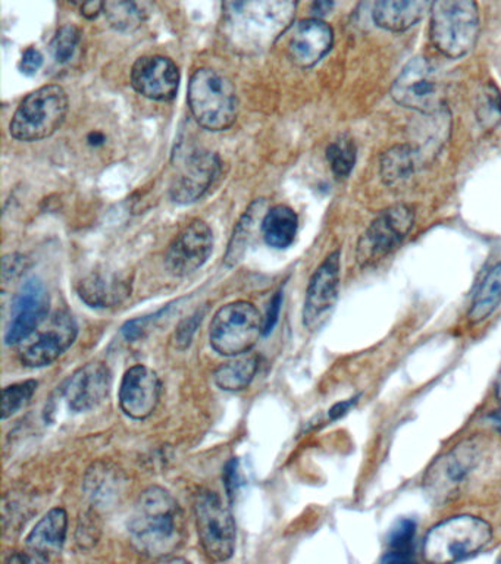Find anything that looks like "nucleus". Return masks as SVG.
<instances>
[{"instance_id": "34", "label": "nucleus", "mask_w": 501, "mask_h": 564, "mask_svg": "<svg viewBox=\"0 0 501 564\" xmlns=\"http://www.w3.org/2000/svg\"><path fill=\"white\" fill-rule=\"evenodd\" d=\"M39 382L34 379L29 381L12 383V386L3 388L2 397V419L14 416L21 409L25 408L32 401L34 392H36Z\"/></svg>"}, {"instance_id": "5", "label": "nucleus", "mask_w": 501, "mask_h": 564, "mask_svg": "<svg viewBox=\"0 0 501 564\" xmlns=\"http://www.w3.org/2000/svg\"><path fill=\"white\" fill-rule=\"evenodd\" d=\"M298 0H224L232 31L252 43L272 42L292 24Z\"/></svg>"}, {"instance_id": "47", "label": "nucleus", "mask_w": 501, "mask_h": 564, "mask_svg": "<svg viewBox=\"0 0 501 564\" xmlns=\"http://www.w3.org/2000/svg\"><path fill=\"white\" fill-rule=\"evenodd\" d=\"M495 395H497V399H499L501 401V372L499 375V378H497V382H495Z\"/></svg>"}, {"instance_id": "1", "label": "nucleus", "mask_w": 501, "mask_h": 564, "mask_svg": "<svg viewBox=\"0 0 501 564\" xmlns=\"http://www.w3.org/2000/svg\"><path fill=\"white\" fill-rule=\"evenodd\" d=\"M131 542L140 554L166 558L184 541V514L173 494L162 487L140 492L129 520Z\"/></svg>"}, {"instance_id": "15", "label": "nucleus", "mask_w": 501, "mask_h": 564, "mask_svg": "<svg viewBox=\"0 0 501 564\" xmlns=\"http://www.w3.org/2000/svg\"><path fill=\"white\" fill-rule=\"evenodd\" d=\"M340 250L333 251L311 278L303 307V325L307 329L318 328L324 316L337 302L340 290Z\"/></svg>"}, {"instance_id": "46", "label": "nucleus", "mask_w": 501, "mask_h": 564, "mask_svg": "<svg viewBox=\"0 0 501 564\" xmlns=\"http://www.w3.org/2000/svg\"><path fill=\"white\" fill-rule=\"evenodd\" d=\"M488 421L495 427L497 431L501 432V405L495 409L494 412L488 414Z\"/></svg>"}, {"instance_id": "38", "label": "nucleus", "mask_w": 501, "mask_h": 564, "mask_svg": "<svg viewBox=\"0 0 501 564\" xmlns=\"http://www.w3.org/2000/svg\"><path fill=\"white\" fill-rule=\"evenodd\" d=\"M168 308L170 307L162 308V311L156 312L155 315L138 317V319L126 322L121 328L122 335H124L129 341H135V339L142 338L143 335L148 333L149 326L160 319V316L164 315Z\"/></svg>"}, {"instance_id": "17", "label": "nucleus", "mask_w": 501, "mask_h": 564, "mask_svg": "<svg viewBox=\"0 0 501 564\" xmlns=\"http://www.w3.org/2000/svg\"><path fill=\"white\" fill-rule=\"evenodd\" d=\"M112 373L102 361H90L73 373L64 387V399L76 413L89 412L108 399Z\"/></svg>"}, {"instance_id": "14", "label": "nucleus", "mask_w": 501, "mask_h": 564, "mask_svg": "<svg viewBox=\"0 0 501 564\" xmlns=\"http://www.w3.org/2000/svg\"><path fill=\"white\" fill-rule=\"evenodd\" d=\"M214 250V232L204 220L188 224L166 251V268L174 276H187L208 262Z\"/></svg>"}, {"instance_id": "22", "label": "nucleus", "mask_w": 501, "mask_h": 564, "mask_svg": "<svg viewBox=\"0 0 501 564\" xmlns=\"http://www.w3.org/2000/svg\"><path fill=\"white\" fill-rule=\"evenodd\" d=\"M68 514L63 507L47 511L25 538V549L42 563L61 554L67 540Z\"/></svg>"}, {"instance_id": "39", "label": "nucleus", "mask_w": 501, "mask_h": 564, "mask_svg": "<svg viewBox=\"0 0 501 564\" xmlns=\"http://www.w3.org/2000/svg\"><path fill=\"white\" fill-rule=\"evenodd\" d=\"M224 482H226L227 496L230 500H235V496L239 492L241 485L239 460L231 458L227 463L226 471H224Z\"/></svg>"}, {"instance_id": "40", "label": "nucleus", "mask_w": 501, "mask_h": 564, "mask_svg": "<svg viewBox=\"0 0 501 564\" xmlns=\"http://www.w3.org/2000/svg\"><path fill=\"white\" fill-rule=\"evenodd\" d=\"M43 65V55L36 47H29L21 57L20 69L25 75L37 74Z\"/></svg>"}, {"instance_id": "31", "label": "nucleus", "mask_w": 501, "mask_h": 564, "mask_svg": "<svg viewBox=\"0 0 501 564\" xmlns=\"http://www.w3.org/2000/svg\"><path fill=\"white\" fill-rule=\"evenodd\" d=\"M416 522L412 519L400 520L389 538V553L382 557L384 563H409L413 560Z\"/></svg>"}, {"instance_id": "23", "label": "nucleus", "mask_w": 501, "mask_h": 564, "mask_svg": "<svg viewBox=\"0 0 501 564\" xmlns=\"http://www.w3.org/2000/svg\"><path fill=\"white\" fill-rule=\"evenodd\" d=\"M435 0H375L373 21L382 30L403 33L424 20Z\"/></svg>"}, {"instance_id": "35", "label": "nucleus", "mask_w": 501, "mask_h": 564, "mask_svg": "<svg viewBox=\"0 0 501 564\" xmlns=\"http://www.w3.org/2000/svg\"><path fill=\"white\" fill-rule=\"evenodd\" d=\"M78 42H80V31H78L77 26L65 25L63 29H59L51 44L52 55H54L55 61L59 62V64H65V62L72 59Z\"/></svg>"}, {"instance_id": "12", "label": "nucleus", "mask_w": 501, "mask_h": 564, "mask_svg": "<svg viewBox=\"0 0 501 564\" xmlns=\"http://www.w3.org/2000/svg\"><path fill=\"white\" fill-rule=\"evenodd\" d=\"M478 458L477 441L468 440L435 460L424 479L428 496L438 502L450 500L455 494L459 492L461 485L477 466Z\"/></svg>"}, {"instance_id": "8", "label": "nucleus", "mask_w": 501, "mask_h": 564, "mask_svg": "<svg viewBox=\"0 0 501 564\" xmlns=\"http://www.w3.org/2000/svg\"><path fill=\"white\" fill-rule=\"evenodd\" d=\"M196 528L205 554L213 562H228L235 555L236 520L222 498L210 489H200L193 502Z\"/></svg>"}, {"instance_id": "10", "label": "nucleus", "mask_w": 501, "mask_h": 564, "mask_svg": "<svg viewBox=\"0 0 501 564\" xmlns=\"http://www.w3.org/2000/svg\"><path fill=\"white\" fill-rule=\"evenodd\" d=\"M413 224L415 212L411 206L399 203L386 207L360 237L356 249V260L360 267H371L397 249L412 231Z\"/></svg>"}, {"instance_id": "21", "label": "nucleus", "mask_w": 501, "mask_h": 564, "mask_svg": "<svg viewBox=\"0 0 501 564\" xmlns=\"http://www.w3.org/2000/svg\"><path fill=\"white\" fill-rule=\"evenodd\" d=\"M77 293L87 306L111 308L131 295V280L122 272H91L78 282Z\"/></svg>"}, {"instance_id": "36", "label": "nucleus", "mask_w": 501, "mask_h": 564, "mask_svg": "<svg viewBox=\"0 0 501 564\" xmlns=\"http://www.w3.org/2000/svg\"><path fill=\"white\" fill-rule=\"evenodd\" d=\"M100 533H102V523L99 514L95 510H87L78 519L77 544L81 549H94L98 544Z\"/></svg>"}, {"instance_id": "24", "label": "nucleus", "mask_w": 501, "mask_h": 564, "mask_svg": "<svg viewBox=\"0 0 501 564\" xmlns=\"http://www.w3.org/2000/svg\"><path fill=\"white\" fill-rule=\"evenodd\" d=\"M155 0H104L109 24L122 33L138 30L151 18Z\"/></svg>"}, {"instance_id": "27", "label": "nucleus", "mask_w": 501, "mask_h": 564, "mask_svg": "<svg viewBox=\"0 0 501 564\" xmlns=\"http://www.w3.org/2000/svg\"><path fill=\"white\" fill-rule=\"evenodd\" d=\"M263 209H265V202L257 200L241 216L239 224L236 225L235 232H232L230 245H228L227 267H236L243 259L254 231H257L259 224H262L263 216L266 214Z\"/></svg>"}, {"instance_id": "18", "label": "nucleus", "mask_w": 501, "mask_h": 564, "mask_svg": "<svg viewBox=\"0 0 501 564\" xmlns=\"http://www.w3.org/2000/svg\"><path fill=\"white\" fill-rule=\"evenodd\" d=\"M219 167L221 163L218 154L208 150H195L179 166V172L171 185V197L182 205L199 200L214 184Z\"/></svg>"}, {"instance_id": "2", "label": "nucleus", "mask_w": 501, "mask_h": 564, "mask_svg": "<svg viewBox=\"0 0 501 564\" xmlns=\"http://www.w3.org/2000/svg\"><path fill=\"white\" fill-rule=\"evenodd\" d=\"M491 538L492 529L487 520L459 514L443 520L426 532L422 554L429 563H456L478 554Z\"/></svg>"}, {"instance_id": "33", "label": "nucleus", "mask_w": 501, "mask_h": 564, "mask_svg": "<svg viewBox=\"0 0 501 564\" xmlns=\"http://www.w3.org/2000/svg\"><path fill=\"white\" fill-rule=\"evenodd\" d=\"M356 158H358V153H356L355 141L347 135L340 137L328 145L327 159L329 166L338 178H346L350 175L355 167Z\"/></svg>"}, {"instance_id": "26", "label": "nucleus", "mask_w": 501, "mask_h": 564, "mask_svg": "<svg viewBox=\"0 0 501 564\" xmlns=\"http://www.w3.org/2000/svg\"><path fill=\"white\" fill-rule=\"evenodd\" d=\"M417 165V152L411 144H397L381 159V178L390 187H399L412 178Z\"/></svg>"}, {"instance_id": "20", "label": "nucleus", "mask_w": 501, "mask_h": 564, "mask_svg": "<svg viewBox=\"0 0 501 564\" xmlns=\"http://www.w3.org/2000/svg\"><path fill=\"white\" fill-rule=\"evenodd\" d=\"M334 43L331 26L320 18L303 20L294 26L288 43V56L298 68L307 69L318 64Z\"/></svg>"}, {"instance_id": "16", "label": "nucleus", "mask_w": 501, "mask_h": 564, "mask_svg": "<svg viewBox=\"0 0 501 564\" xmlns=\"http://www.w3.org/2000/svg\"><path fill=\"white\" fill-rule=\"evenodd\" d=\"M161 379L146 365H135L122 377L120 405L122 412L134 421L152 416L161 400Z\"/></svg>"}, {"instance_id": "45", "label": "nucleus", "mask_w": 501, "mask_h": 564, "mask_svg": "<svg viewBox=\"0 0 501 564\" xmlns=\"http://www.w3.org/2000/svg\"><path fill=\"white\" fill-rule=\"evenodd\" d=\"M7 563H42L41 560L36 557V555L30 553H15L14 555H11L10 558L6 560Z\"/></svg>"}, {"instance_id": "4", "label": "nucleus", "mask_w": 501, "mask_h": 564, "mask_svg": "<svg viewBox=\"0 0 501 564\" xmlns=\"http://www.w3.org/2000/svg\"><path fill=\"white\" fill-rule=\"evenodd\" d=\"M188 106L200 127L209 131L228 130L239 115L235 84L218 70H196L188 84Z\"/></svg>"}, {"instance_id": "19", "label": "nucleus", "mask_w": 501, "mask_h": 564, "mask_svg": "<svg viewBox=\"0 0 501 564\" xmlns=\"http://www.w3.org/2000/svg\"><path fill=\"white\" fill-rule=\"evenodd\" d=\"M131 84L148 99L173 100L179 86L178 66L165 56L140 57L131 69Z\"/></svg>"}, {"instance_id": "13", "label": "nucleus", "mask_w": 501, "mask_h": 564, "mask_svg": "<svg viewBox=\"0 0 501 564\" xmlns=\"http://www.w3.org/2000/svg\"><path fill=\"white\" fill-rule=\"evenodd\" d=\"M50 308L51 295L45 284L37 278L25 282L12 303L6 334L7 346H20L47 319Z\"/></svg>"}, {"instance_id": "11", "label": "nucleus", "mask_w": 501, "mask_h": 564, "mask_svg": "<svg viewBox=\"0 0 501 564\" xmlns=\"http://www.w3.org/2000/svg\"><path fill=\"white\" fill-rule=\"evenodd\" d=\"M78 326L68 312H56L20 344L19 357L28 368H45L58 360L76 341Z\"/></svg>"}, {"instance_id": "42", "label": "nucleus", "mask_w": 501, "mask_h": 564, "mask_svg": "<svg viewBox=\"0 0 501 564\" xmlns=\"http://www.w3.org/2000/svg\"><path fill=\"white\" fill-rule=\"evenodd\" d=\"M80 8V12L89 20L99 15V12L104 11V0H69Z\"/></svg>"}, {"instance_id": "29", "label": "nucleus", "mask_w": 501, "mask_h": 564, "mask_svg": "<svg viewBox=\"0 0 501 564\" xmlns=\"http://www.w3.org/2000/svg\"><path fill=\"white\" fill-rule=\"evenodd\" d=\"M501 304V262L497 263L473 295L469 308V321L472 324H481L497 311Z\"/></svg>"}, {"instance_id": "25", "label": "nucleus", "mask_w": 501, "mask_h": 564, "mask_svg": "<svg viewBox=\"0 0 501 564\" xmlns=\"http://www.w3.org/2000/svg\"><path fill=\"white\" fill-rule=\"evenodd\" d=\"M262 236L274 249H287L297 236L298 218L292 207L276 205L263 216Z\"/></svg>"}, {"instance_id": "7", "label": "nucleus", "mask_w": 501, "mask_h": 564, "mask_svg": "<svg viewBox=\"0 0 501 564\" xmlns=\"http://www.w3.org/2000/svg\"><path fill=\"white\" fill-rule=\"evenodd\" d=\"M263 335V317L254 304L237 300L219 308L209 326V341L221 356L244 355Z\"/></svg>"}, {"instance_id": "9", "label": "nucleus", "mask_w": 501, "mask_h": 564, "mask_svg": "<svg viewBox=\"0 0 501 564\" xmlns=\"http://www.w3.org/2000/svg\"><path fill=\"white\" fill-rule=\"evenodd\" d=\"M391 96L402 108L437 113L446 101L442 77L425 57H413L391 87Z\"/></svg>"}, {"instance_id": "6", "label": "nucleus", "mask_w": 501, "mask_h": 564, "mask_svg": "<svg viewBox=\"0 0 501 564\" xmlns=\"http://www.w3.org/2000/svg\"><path fill=\"white\" fill-rule=\"evenodd\" d=\"M68 95L56 84L30 93L12 117L11 135L21 141L45 140L63 126L68 113Z\"/></svg>"}, {"instance_id": "41", "label": "nucleus", "mask_w": 501, "mask_h": 564, "mask_svg": "<svg viewBox=\"0 0 501 564\" xmlns=\"http://www.w3.org/2000/svg\"><path fill=\"white\" fill-rule=\"evenodd\" d=\"M281 306H283V293H276L268 307L266 317H263V335L272 333L279 322Z\"/></svg>"}, {"instance_id": "43", "label": "nucleus", "mask_w": 501, "mask_h": 564, "mask_svg": "<svg viewBox=\"0 0 501 564\" xmlns=\"http://www.w3.org/2000/svg\"><path fill=\"white\" fill-rule=\"evenodd\" d=\"M358 400L359 395H356L353 399L340 401V403L334 404L328 412L329 421H338V419L345 416V414L349 413V410L358 403Z\"/></svg>"}, {"instance_id": "28", "label": "nucleus", "mask_w": 501, "mask_h": 564, "mask_svg": "<svg viewBox=\"0 0 501 564\" xmlns=\"http://www.w3.org/2000/svg\"><path fill=\"white\" fill-rule=\"evenodd\" d=\"M121 471L109 463H96L86 475V492L95 505H109L120 496Z\"/></svg>"}, {"instance_id": "44", "label": "nucleus", "mask_w": 501, "mask_h": 564, "mask_svg": "<svg viewBox=\"0 0 501 564\" xmlns=\"http://www.w3.org/2000/svg\"><path fill=\"white\" fill-rule=\"evenodd\" d=\"M333 9L334 0H314V4H312V12L315 13V18L328 15Z\"/></svg>"}, {"instance_id": "30", "label": "nucleus", "mask_w": 501, "mask_h": 564, "mask_svg": "<svg viewBox=\"0 0 501 564\" xmlns=\"http://www.w3.org/2000/svg\"><path fill=\"white\" fill-rule=\"evenodd\" d=\"M259 368L257 356L240 357L219 366L214 375L215 383L224 391L237 392L246 390L252 383Z\"/></svg>"}, {"instance_id": "3", "label": "nucleus", "mask_w": 501, "mask_h": 564, "mask_svg": "<svg viewBox=\"0 0 501 564\" xmlns=\"http://www.w3.org/2000/svg\"><path fill=\"white\" fill-rule=\"evenodd\" d=\"M429 37L448 59H460L477 46L479 9L475 0H435L431 9Z\"/></svg>"}, {"instance_id": "32", "label": "nucleus", "mask_w": 501, "mask_h": 564, "mask_svg": "<svg viewBox=\"0 0 501 564\" xmlns=\"http://www.w3.org/2000/svg\"><path fill=\"white\" fill-rule=\"evenodd\" d=\"M477 119L487 131L499 126L501 121V91L494 83H487L479 93Z\"/></svg>"}, {"instance_id": "37", "label": "nucleus", "mask_w": 501, "mask_h": 564, "mask_svg": "<svg viewBox=\"0 0 501 564\" xmlns=\"http://www.w3.org/2000/svg\"><path fill=\"white\" fill-rule=\"evenodd\" d=\"M204 315L205 312L197 311L177 326V330H175V344H177L178 348L184 350V348L190 346L192 339L195 337L197 328H199L202 321H204Z\"/></svg>"}]
</instances>
